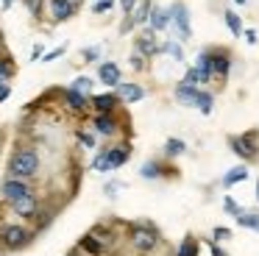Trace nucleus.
I'll use <instances>...</instances> for the list:
<instances>
[{
    "mask_svg": "<svg viewBox=\"0 0 259 256\" xmlns=\"http://www.w3.org/2000/svg\"><path fill=\"white\" fill-rule=\"evenodd\" d=\"M42 170V156L36 145H17L9 156L6 173L9 178H23V181H34Z\"/></svg>",
    "mask_w": 259,
    "mask_h": 256,
    "instance_id": "1",
    "label": "nucleus"
},
{
    "mask_svg": "<svg viewBox=\"0 0 259 256\" xmlns=\"http://www.w3.org/2000/svg\"><path fill=\"white\" fill-rule=\"evenodd\" d=\"M128 237H125V242L131 245V250H134L137 256H151L153 250L162 245V234H159V228L153 226V223L148 220H134L128 223Z\"/></svg>",
    "mask_w": 259,
    "mask_h": 256,
    "instance_id": "2",
    "label": "nucleus"
},
{
    "mask_svg": "<svg viewBox=\"0 0 259 256\" xmlns=\"http://www.w3.org/2000/svg\"><path fill=\"white\" fill-rule=\"evenodd\" d=\"M36 239V231L25 223H6L0 226V253H20L31 248Z\"/></svg>",
    "mask_w": 259,
    "mask_h": 256,
    "instance_id": "3",
    "label": "nucleus"
},
{
    "mask_svg": "<svg viewBox=\"0 0 259 256\" xmlns=\"http://www.w3.org/2000/svg\"><path fill=\"white\" fill-rule=\"evenodd\" d=\"M229 148L242 161H256L259 159V128H248L242 134L229 137Z\"/></svg>",
    "mask_w": 259,
    "mask_h": 256,
    "instance_id": "4",
    "label": "nucleus"
},
{
    "mask_svg": "<svg viewBox=\"0 0 259 256\" xmlns=\"http://www.w3.org/2000/svg\"><path fill=\"white\" fill-rule=\"evenodd\" d=\"M209 67H212V81H218V87H223L231 75V67H234V56L229 48L223 45H214L209 48Z\"/></svg>",
    "mask_w": 259,
    "mask_h": 256,
    "instance_id": "5",
    "label": "nucleus"
},
{
    "mask_svg": "<svg viewBox=\"0 0 259 256\" xmlns=\"http://www.w3.org/2000/svg\"><path fill=\"white\" fill-rule=\"evenodd\" d=\"M134 53L145 56L148 61L156 59V56H162V39H159V33L151 31L148 25H142L140 31L134 33Z\"/></svg>",
    "mask_w": 259,
    "mask_h": 256,
    "instance_id": "6",
    "label": "nucleus"
},
{
    "mask_svg": "<svg viewBox=\"0 0 259 256\" xmlns=\"http://www.w3.org/2000/svg\"><path fill=\"white\" fill-rule=\"evenodd\" d=\"M167 11H170V28L179 33V42L192 39V22H190V9H187V3L176 0Z\"/></svg>",
    "mask_w": 259,
    "mask_h": 256,
    "instance_id": "7",
    "label": "nucleus"
},
{
    "mask_svg": "<svg viewBox=\"0 0 259 256\" xmlns=\"http://www.w3.org/2000/svg\"><path fill=\"white\" fill-rule=\"evenodd\" d=\"M92 131H95V137H103V139L117 137L123 131L120 111H114V114H92Z\"/></svg>",
    "mask_w": 259,
    "mask_h": 256,
    "instance_id": "8",
    "label": "nucleus"
},
{
    "mask_svg": "<svg viewBox=\"0 0 259 256\" xmlns=\"http://www.w3.org/2000/svg\"><path fill=\"white\" fill-rule=\"evenodd\" d=\"M45 9H48V17H51L53 25L67 22L78 14V3L75 0H45Z\"/></svg>",
    "mask_w": 259,
    "mask_h": 256,
    "instance_id": "9",
    "label": "nucleus"
},
{
    "mask_svg": "<svg viewBox=\"0 0 259 256\" xmlns=\"http://www.w3.org/2000/svg\"><path fill=\"white\" fill-rule=\"evenodd\" d=\"M34 192V187H31V181H23V178H3V184H0V198H3V203H12V200H20L25 198V195Z\"/></svg>",
    "mask_w": 259,
    "mask_h": 256,
    "instance_id": "10",
    "label": "nucleus"
},
{
    "mask_svg": "<svg viewBox=\"0 0 259 256\" xmlns=\"http://www.w3.org/2000/svg\"><path fill=\"white\" fill-rule=\"evenodd\" d=\"M59 98H62V106L67 111H73V114H78V117H84L87 111H90V95H81V92H75V89H59Z\"/></svg>",
    "mask_w": 259,
    "mask_h": 256,
    "instance_id": "11",
    "label": "nucleus"
},
{
    "mask_svg": "<svg viewBox=\"0 0 259 256\" xmlns=\"http://www.w3.org/2000/svg\"><path fill=\"white\" fill-rule=\"evenodd\" d=\"M114 92H117V98L123 106H134V103H140V100L148 98V89L137 81H120L117 87H114Z\"/></svg>",
    "mask_w": 259,
    "mask_h": 256,
    "instance_id": "12",
    "label": "nucleus"
},
{
    "mask_svg": "<svg viewBox=\"0 0 259 256\" xmlns=\"http://www.w3.org/2000/svg\"><path fill=\"white\" fill-rule=\"evenodd\" d=\"M120 98L117 92H103V95H90V111L92 114H114V111H120Z\"/></svg>",
    "mask_w": 259,
    "mask_h": 256,
    "instance_id": "13",
    "label": "nucleus"
},
{
    "mask_svg": "<svg viewBox=\"0 0 259 256\" xmlns=\"http://www.w3.org/2000/svg\"><path fill=\"white\" fill-rule=\"evenodd\" d=\"M140 176L145 178V181H156V178L179 176V170H176L173 164H167V161H162V159H148L145 164L140 167Z\"/></svg>",
    "mask_w": 259,
    "mask_h": 256,
    "instance_id": "14",
    "label": "nucleus"
},
{
    "mask_svg": "<svg viewBox=\"0 0 259 256\" xmlns=\"http://www.w3.org/2000/svg\"><path fill=\"white\" fill-rule=\"evenodd\" d=\"M39 206H42L39 195L31 192V195H25V198H20V200H12V203H9V209H12L17 217H23V220H28V223H31V217H34L36 211H39Z\"/></svg>",
    "mask_w": 259,
    "mask_h": 256,
    "instance_id": "15",
    "label": "nucleus"
},
{
    "mask_svg": "<svg viewBox=\"0 0 259 256\" xmlns=\"http://www.w3.org/2000/svg\"><path fill=\"white\" fill-rule=\"evenodd\" d=\"M106 161H109V170H117V167H123L125 161L131 159V142H114V145H106Z\"/></svg>",
    "mask_w": 259,
    "mask_h": 256,
    "instance_id": "16",
    "label": "nucleus"
},
{
    "mask_svg": "<svg viewBox=\"0 0 259 256\" xmlns=\"http://www.w3.org/2000/svg\"><path fill=\"white\" fill-rule=\"evenodd\" d=\"M98 81L109 89L117 87V83L123 81V70H120L117 61H98Z\"/></svg>",
    "mask_w": 259,
    "mask_h": 256,
    "instance_id": "17",
    "label": "nucleus"
},
{
    "mask_svg": "<svg viewBox=\"0 0 259 256\" xmlns=\"http://www.w3.org/2000/svg\"><path fill=\"white\" fill-rule=\"evenodd\" d=\"M151 31H156V33H162V31H167L170 28V11L164 9V6H156L153 3L151 6V14H148V22H145Z\"/></svg>",
    "mask_w": 259,
    "mask_h": 256,
    "instance_id": "18",
    "label": "nucleus"
},
{
    "mask_svg": "<svg viewBox=\"0 0 259 256\" xmlns=\"http://www.w3.org/2000/svg\"><path fill=\"white\" fill-rule=\"evenodd\" d=\"M78 250H84L87 256H103V253H106V248H103V242H101V239H98L92 231H87L84 237L78 239Z\"/></svg>",
    "mask_w": 259,
    "mask_h": 256,
    "instance_id": "19",
    "label": "nucleus"
},
{
    "mask_svg": "<svg viewBox=\"0 0 259 256\" xmlns=\"http://www.w3.org/2000/svg\"><path fill=\"white\" fill-rule=\"evenodd\" d=\"M195 92H198V87H190V83H184V81H179L173 87V98L179 100L181 106H187V109L195 106Z\"/></svg>",
    "mask_w": 259,
    "mask_h": 256,
    "instance_id": "20",
    "label": "nucleus"
},
{
    "mask_svg": "<svg viewBox=\"0 0 259 256\" xmlns=\"http://www.w3.org/2000/svg\"><path fill=\"white\" fill-rule=\"evenodd\" d=\"M192 109H198L203 117H209V114L214 111V95L209 92L206 87H198V92H195V106H192Z\"/></svg>",
    "mask_w": 259,
    "mask_h": 256,
    "instance_id": "21",
    "label": "nucleus"
},
{
    "mask_svg": "<svg viewBox=\"0 0 259 256\" xmlns=\"http://www.w3.org/2000/svg\"><path fill=\"white\" fill-rule=\"evenodd\" d=\"M195 72H198V78H201V87L203 83H212V67H209V48H203L201 53H198V59H195Z\"/></svg>",
    "mask_w": 259,
    "mask_h": 256,
    "instance_id": "22",
    "label": "nucleus"
},
{
    "mask_svg": "<svg viewBox=\"0 0 259 256\" xmlns=\"http://www.w3.org/2000/svg\"><path fill=\"white\" fill-rule=\"evenodd\" d=\"M223 20H226V28H229L231 36L240 39V36H242V28H245V25H242V17L237 14L234 9H226V11H223Z\"/></svg>",
    "mask_w": 259,
    "mask_h": 256,
    "instance_id": "23",
    "label": "nucleus"
},
{
    "mask_svg": "<svg viewBox=\"0 0 259 256\" xmlns=\"http://www.w3.org/2000/svg\"><path fill=\"white\" fill-rule=\"evenodd\" d=\"M198 250H201V239L195 234H187L181 239V245L176 248V256H198Z\"/></svg>",
    "mask_w": 259,
    "mask_h": 256,
    "instance_id": "24",
    "label": "nucleus"
},
{
    "mask_svg": "<svg viewBox=\"0 0 259 256\" xmlns=\"http://www.w3.org/2000/svg\"><path fill=\"white\" fill-rule=\"evenodd\" d=\"M245 178H248V167H245V164H237V167H231V170L226 173L223 181H220V184H223L226 189H231L234 184H242Z\"/></svg>",
    "mask_w": 259,
    "mask_h": 256,
    "instance_id": "25",
    "label": "nucleus"
},
{
    "mask_svg": "<svg viewBox=\"0 0 259 256\" xmlns=\"http://www.w3.org/2000/svg\"><path fill=\"white\" fill-rule=\"evenodd\" d=\"M162 53H167L173 61H181V64L187 61L184 59V48H181L179 39H162Z\"/></svg>",
    "mask_w": 259,
    "mask_h": 256,
    "instance_id": "26",
    "label": "nucleus"
},
{
    "mask_svg": "<svg viewBox=\"0 0 259 256\" xmlns=\"http://www.w3.org/2000/svg\"><path fill=\"white\" fill-rule=\"evenodd\" d=\"M17 75V61L12 59V53L0 56V81H12Z\"/></svg>",
    "mask_w": 259,
    "mask_h": 256,
    "instance_id": "27",
    "label": "nucleus"
},
{
    "mask_svg": "<svg viewBox=\"0 0 259 256\" xmlns=\"http://www.w3.org/2000/svg\"><path fill=\"white\" fill-rule=\"evenodd\" d=\"M151 6H153V0H140V3L134 6L131 17H134V22H137V25H145V22H148V14H151Z\"/></svg>",
    "mask_w": 259,
    "mask_h": 256,
    "instance_id": "28",
    "label": "nucleus"
},
{
    "mask_svg": "<svg viewBox=\"0 0 259 256\" xmlns=\"http://www.w3.org/2000/svg\"><path fill=\"white\" fill-rule=\"evenodd\" d=\"M184 150H187V142L179 137H170L167 142H164V156H167V159H176V156H181Z\"/></svg>",
    "mask_w": 259,
    "mask_h": 256,
    "instance_id": "29",
    "label": "nucleus"
},
{
    "mask_svg": "<svg viewBox=\"0 0 259 256\" xmlns=\"http://www.w3.org/2000/svg\"><path fill=\"white\" fill-rule=\"evenodd\" d=\"M237 226L251 228V231H259V211H242V215L237 217Z\"/></svg>",
    "mask_w": 259,
    "mask_h": 256,
    "instance_id": "30",
    "label": "nucleus"
},
{
    "mask_svg": "<svg viewBox=\"0 0 259 256\" xmlns=\"http://www.w3.org/2000/svg\"><path fill=\"white\" fill-rule=\"evenodd\" d=\"M92 78H87V75H78L73 83H70V89H75V92H81V95H90V89H92Z\"/></svg>",
    "mask_w": 259,
    "mask_h": 256,
    "instance_id": "31",
    "label": "nucleus"
},
{
    "mask_svg": "<svg viewBox=\"0 0 259 256\" xmlns=\"http://www.w3.org/2000/svg\"><path fill=\"white\" fill-rule=\"evenodd\" d=\"M128 64H131V70H134V72H145L151 61H148L145 56H140V53H131L128 56Z\"/></svg>",
    "mask_w": 259,
    "mask_h": 256,
    "instance_id": "32",
    "label": "nucleus"
},
{
    "mask_svg": "<svg viewBox=\"0 0 259 256\" xmlns=\"http://www.w3.org/2000/svg\"><path fill=\"white\" fill-rule=\"evenodd\" d=\"M223 209H226V215H231V217H240L242 211H245V209H242V206L237 203L234 198H231V195H226V200H223Z\"/></svg>",
    "mask_w": 259,
    "mask_h": 256,
    "instance_id": "33",
    "label": "nucleus"
},
{
    "mask_svg": "<svg viewBox=\"0 0 259 256\" xmlns=\"http://www.w3.org/2000/svg\"><path fill=\"white\" fill-rule=\"evenodd\" d=\"M81 59H84V64H95V61H101V48H84L81 50Z\"/></svg>",
    "mask_w": 259,
    "mask_h": 256,
    "instance_id": "34",
    "label": "nucleus"
},
{
    "mask_svg": "<svg viewBox=\"0 0 259 256\" xmlns=\"http://www.w3.org/2000/svg\"><path fill=\"white\" fill-rule=\"evenodd\" d=\"M75 137H78V142L84 145V148H95V145H98V137H95V131H84V128H81V131L75 134Z\"/></svg>",
    "mask_w": 259,
    "mask_h": 256,
    "instance_id": "35",
    "label": "nucleus"
},
{
    "mask_svg": "<svg viewBox=\"0 0 259 256\" xmlns=\"http://www.w3.org/2000/svg\"><path fill=\"white\" fill-rule=\"evenodd\" d=\"M112 9H114V0H95L92 3V14H106Z\"/></svg>",
    "mask_w": 259,
    "mask_h": 256,
    "instance_id": "36",
    "label": "nucleus"
},
{
    "mask_svg": "<svg viewBox=\"0 0 259 256\" xmlns=\"http://www.w3.org/2000/svg\"><path fill=\"white\" fill-rule=\"evenodd\" d=\"M23 3H25V9L31 11V17H39L42 9H45V0H23Z\"/></svg>",
    "mask_w": 259,
    "mask_h": 256,
    "instance_id": "37",
    "label": "nucleus"
},
{
    "mask_svg": "<svg viewBox=\"0 0 259 256\" xmlns=\"http://www.w3.org/2000/svg\"><path fill=\"white\" fill-rule=\"evenodd\" d=\"M64 53H67V48L62 45V48H53V50H48V53H42L39 61H56V59H62Z\"/></svg>",
    "mask_w": 259,
    "mask_h": 256,
    "instance_id": "38",
    "label": "nucleus"
},
{
    "mask_svg": "<svg viewBox=\"0 0 259 256\" xmlns=\"http://www.w3.org/2000/svg\"><path fill=\"white\" fill-rule=\"evenodd\" d=\"M181 81L190 83V87H201V78H198L195 67H187V72H184V78H181Z\"/></svg>",
    "mask_w": 259,
    "mask_h": 256,
    "instance_id": "39",
    "label": "nucleus"
},
{
    "mask_svg": "<svg viewBox=\"0 0 259 256\" xmlns=\"http://www.w3.org/2000/svg\"><path fill=\"white\" fill-rule=\"evenodd\" d=\"M212 242H223V239H229L231 237V228H226V226H214V231H212Z\"/></svg>",
    "mask_w": 259,
    "mask_h": 256,
    "instance_id": "40",
    "label": "nucleus"
},
{
    "mask_svg": "<svg viewBox=\"0 0 259 256\" xmlns=\"http://www.w3.org/2000/svg\"><path fill=\"white\" fill-rule=\"evenodd\" d=\"M134 28H137L134 17H131V14H123V22H120V33H131Z\"/></svg>",
    "mask_w": 259,
    "mask_h": 256,
    "instance_id": "41",
    "label": "nucleus"
},
{
    "mask_svg": "<svg viewBox=\"0 0 259 256\" xmlns=\"http://www.w3.org/2000/svg\"><path fill=\"white\" fill-rule=\"evenodd\" d=\"M12 98V83L9 81H0V103H6Z\"/></svg>",
    "mask_w": 259,
    "mask_h": 256,
    "instance_id": "42",
    "label": "nucleus"
},
{
    "mask_svg": "<svg viewBox=\"0 0 259 256\" xmlns=\"http://www.w3.org/2000/svg\"><path fill=\"white\" fill-rule=\"evenodd\" d=\"M242 36H245L248 45H256V42H259V33L253 31V28H242Z\"/></svg>",
    "mask_w": 259,
    "mask_h": 256,
    "instance_id": "43",
    "label": "nucleus"
},
{
    "mask_svg": "<svg viewBox=\"0 0 259 256\" xmlns=\"http://www.w3.org/2000/svg\"><path fill=\"white\" fill-rule=\"evenodd\" d=\"M117 189H123V184H120V181H109L106 184V195H109V198H117V195H114Z\"/></svg>",
    "mask_w": 259,
    "mask_h": 256,
    "instance_id": "44",
    "label": "nucleus"
},
{
    "mask_svg": "<svg viewBox=\"0 0 259 256\" xmlns=\"http://www.w3.org/2000/svg\"><path fill=\"white\" fill-rule=\"evenodd\" d=\"M137 6V0H120V9H123V14H131Z\"/></svg>",
    "mask_w": 259,
    "mask_h": 256,
    "instance_id": "45",
    "label": "nucleus"
},
{
    "mask_svg": "<svg viewBox=\"0 0 259 256\" xmlns=\"http://www.w3.org/2000/svg\"><path fill=\"white\" fill-rule=\"evenodd\" d=\"M209 253H212V256H229V253H226V250L220 248L218 242H209Z\"/></svg>",
    "mask_w": 259,
    "mask_h": 256,
    "instance_id": "46",
    "label": "nucleus"
},
{
    "mask_svg": "<svg viewBox=\"0 0 259 256\" xmlns=\"http://www.w3.org/2000/svg\"><path fill=\"white\" fill-rule=\"evenodd\" d=\"M42 53H45V50H42V45H36V48L31 50V59H34V61H39V59H42Z\"/></svg>",
    "mask_w": 259,
    "mask_h": 256,
    "instance_id": "47",
    "label": "nucleus"
},
{
    "mask_svg": "<svg viewBox=\"0 0 259 256\" xmlns=\"http://www.w3.org/2000/svg\"><path fill=\"white\" fill-rule=\"evenodd\" d=\"M12 6H14V0H3V3H0V9H3V11H9Z\"/></svg>",
    "mask_w": 259,
    "mask_h": 256,
    "instance_id": "48",
    "label": "nucleus"
},
{
    "mask_svg": "<svg viewBox=\"0 0 259 256\" xmlns=\"http://www.w3.org/2000/svg\"><path fill=\"white\" fill-rule=\"evenodd\" d=\"M6 53V45H3V31H0V56Z\"/></svg>",
    "mask_w": 259,
    "mask_h": 256,
    "instance_id": "49",
    "label": "nucleus"
},
{
    "mask_svg": "<svg viewBox=\"0 0 259 256\" xmlns=\"http://www.w3.org/2000/svg\"><path fill=\"white\" fill-rule=\"evenodd\" d=\"M253 198H256V203H259V178H256V195H253Z\"/></svg>",
    "mask_w": 259,
    "mask_h": 256,
    "instance_id": "50",
    "label": "nucleus"
},
{
    "mask_svg": "<svg viewBox=\"0 0 259 256\" xmlns=\"http://www.w3.org/2000/svg\"><path fill=\"white\" fill-rule=\"evenodd\" d=\"M248 3V0H234V6H245Z\"/></svg>",
    "mask_w": 259,
    "mask_h": 256,
    "instance_id": "51",
    "label": "nucleus"
},
{
    "mask_svg": "<svg viewBox=\"0 0 259 256\" xmlns=\"http://www.w3.org/2000/svg\"><path fill=\"white\" fill-rule=\"evenodd\" d=\"M75 3H78V6H81V0H75Z\"/></svg>",
    "mask_w": 259,
    "mask_h": 256,
    "instance_id": "52",
    "label": "nucleus"
},
{
    "mask_svg": "<svg viewBox=\"0 0 259 256\" xmlns=\"http://www.w3.org/2000/svg\"><path fill=\"white\" fill-rule=\"evenodd\" d=\"M67 256H73V253H67Z\"/></svg>",
    "mask_w": 259,
    "mask_h": 256,
    "instance_id": "53",
    "label": "nucleus"
}]
</instances>
